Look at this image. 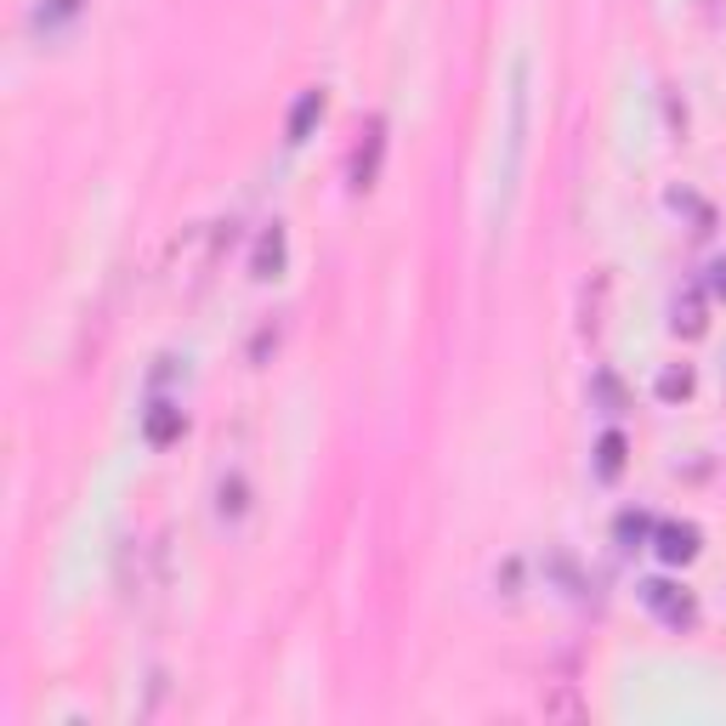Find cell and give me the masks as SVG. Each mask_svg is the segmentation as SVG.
Instances as JSON below:
<instances>
[{"label": "cell", "mask_w": 726, "mask_h": 726, "mask_svg": "<svg viewBox=\"0 0 726 726\" xmlns=\"http://www.w3.org/2000/svg\"><path fill=\"white\" fill-rule=\"evenodd\" d=\"M250 505V489H245V477H222V489H216V517L233 522V517H245Z\"/></svg>", "instance_id": "ba28073f"}, {"label": "cell", "mask_w": 726, "mask_h": 726, "mask_svg": "<svg viewBox=\"0 0 726 726\" xmlns=\"http://www.w3.org/2000/svg\"><path fill=\"white\" fill-rule=\"evenodd\" d=\"M709 289H715V296H720V301H726V256H720V262H715V267H709Z\"/></svg>", "instance_id": "5bb4252c"}, {"label": "cell", "mask_w": 726, "mask_h": 726, "mask_svg": "<svg viewBox=\"0 0 726 726\" xmlns=\"http://www.w3.org/2000/svg\"><path fill=\"white\" fill-rule=\"evenodd\" d=\"M182 426H187V420H182L176 403H154L149 415H142V438L160 449V443H176V438H182Z\"/></svg>", "instance_id": "277c9868"}, {"label": "cell", "mask_w": 726, "mask_h": 726, "mask_svg": "<svg viewBox=\"0 0 726 726\" xmlns=\"http://www.w3.org/2000/svg\"><path fill=\"white\" fill-rule=\"evenodd\" d=\"M642 602H647L664 624H675V631H687V624L698 618V602H693L682 585H669V579H647V585H642Z\"/></svg>", "instance_id": "6da1fadb"}, {"label": "cell", "mask_w": 726, "mask_h": 726, "mask_svg": "<svg viewBox=\"0 0 726 726\" xmlns=\"http://www.w3.org/2000/svg\"><path fill=\"white\" fill-rule=\"evenodd\" d=\"M380 154H386V120H369L364 142L352 149V187H358V193L375 187V176H380Z\"/></svg>", "instance_id": "7a4b0ae2"}, {"label": "cell", "mask_w": 726, "mask_h": 726, "mask_svg": "<svg viewBox=\"0 0 726 726\" xmlns=\"http://www.w3.org/2000/svg\"><path fill=\"white\" fill-rule=\"evenodd\" d=\"M318 114H324V91H301V96H296V109H289L284 136H289V142H307V131H313Z\"/></svg>", "instance_id": "8992f818"}, {"label": "cell", "mask_w": 726, "mask_h": 726, "mask_svg": "<svg viewBox=\"0 0 726 726\" xmlns=\"http://www.w3.org/2000/svg\"><path fill=\"white\" fill-rule=\"evenodd\" d=\"M74 12H80V0H45V7L34 12V23H45V29H52V23L74 18Z\"/></svg>", "instance_id": "7c38bea8"}, {"label": "cell", "mask_w": 726, "mask_h": 726, "mask_svg": "<svg viewBox=\"0 0 726 726\" xmlns=\"http://www.w3.org/2000/svg\"><path fill=\"white\" fill-rule=\"evenodd\" d=\"M675 318V329H682V335H704V296H698V289H682V296H675V307H669Z\"/></svg>", "instance_id": "52a82bcc"}, {"label": "cell", "mask_w": 726, "mask_h": 726, "mask_svg": "<svg viewBox=\"0 0 726 726\" xmlns=\"http://www.w3.org/2000/svg\"><path fill=\"white\" fill-rule=\"evenodd\" d=\"M647 534H653V522H647L642 511H624V517H618V540H624V551H636Z\"/></svg>", "instance_id": "8fae6325"}, {"label": "cell", "mask_w": 726, "mask_h": 726, "mask_svg": "<svg viewBox=\"0 0 726 726\" xmlns=\"http://www.w3.org/2000/svg\"><path fill=\"white\" fill-rule=\"evenodd\" d=\"M278 267H284V222H273V227L262 233V245H256V262H250V273H256V278H278Z\"/></svg>", "instance_id": "5b68a950"}, {"label": "cell", "mask_w": 726, "mask_h": 726, "mask_svg": "<svg viewBox=\"0 0 726 726\" xmlns=\"http://www.w3.org/2000/svg\"><path fill=\"white\" fill-rule=\"evenodd\" d=\"M591 392L602 398V409H607V415H618V409H624V392H618V380H613V375H596Z\"/></svg>", "instance_id": "4fadbf2b"}, {"label": "cell", "mask_w": 726, "mask_h": 726, "mask_svg": "<svg viewBox=\"0 0 726 726\" xmlns=\"http://www.w3.org/2000/svg\"><path fill=\"white\" fill-rule=\"evenodd\" d=\"M658 556L664 562H693L698 556V528L693 522H664L658 528Z\"/></svg>", "instance_id": "3957f363"}, {"label": "cell", "mask_w": 726, "mask_h": 726, "mask_svg": "<svg viewBox=\"0 0 726 726\" xmlns=\"http://www.w3.org/2000/svg\"><path fill=\"white\" fill-rule=\"evenodd\" d=\"M618 471H624V438H618V431H607V438L596 443V477L613 482Z\"/></svg>", "instance_id": "9c48e42d"}, {"label": "cell", "mask_w": 726, "mask_h": 726, "mask_svg": "<svg viewBox=\"0 0 726 726\" xmlns=\"http://www.w3.org/2000/svg\"><path fill=\"white\" fill-rule=\"evenodd\" d=\"M687 392H693V369H687V364H682V369H664V375H658V398H664V403H682Z\"/></svg>", "instance_id": "30bf717a"}]
</instances>
